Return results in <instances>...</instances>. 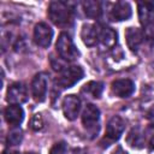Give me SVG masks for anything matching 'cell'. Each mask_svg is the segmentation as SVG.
I'll return each mask as SVG.
<instances>
[{"label":"cell","instance_id":"obj_13","mask_svg":"<svg viewBox=\"0 0 154 154\" xmlns=\"http://www.w3.org/2000/svg\"><path fill=\"white\" fill-rule=\"evenodd\" d=\"M125 38H126V43H128V47L136 52L140 46L142 45L143 40H144V34L142 31V29L140 28H134V26H130L126 29L125 31Z\"/></svg>","mask_w":154,"mask_h":154},{"label":"cell","instance_id":"obj_16","mask_svg":"<svg viewBox=\"0 0 154 154\" xmlns=\"http://www.w3.org/2000/svg\"><path fill=\"white\" fill-rule=\"evenodd\" d=\"M99 41L106 48H113L117 43V32L111 28L99 29Z\"/></svg>","mask_w":154,"mask_h":154},{"label":"cell","instance_id":"obj_6","mask_svg":"<svg viewBox=\"0 0 154 154\" xmlns=\"http://www.w3.org/2000/svg\"><path fill=\"white\" fill-rule=\"evenodd\" d=\"M47 87H48V76L45 72L37 73L32 82H31V93L32 97L36 102H42L47 95Z\"/></svg>","mask_w":154,"mask_h":154},{"label":"cell","instance_id":"obj_21","mask_svg":"<svg viewBox=\"0 0 154 154\" xmlns=\"http://www.w3.org/2000/svg\"><path fill=\"white\" fill-rule=\"evenodd\" d=\"M30 128L34 130V131H38L43 128V119H42V116L36 113L31 117L30 119Z\"/></svg>","mask_w":154,"mask_h":154},{"label":"cell","instance_id":"obj_17","mask_svg":"<svg viewBox=\"0 0 154 154\" xmlns=\"http://www.w3.org/2000/svg\"><path fill=\"white\" fill-rule=\"evenodd\" d=\"M102 90H103V84L101 82H95V81H91V82L84 84L82 88V93L93 99L100 97L102 94Z\"/></svg>","mask_w":154,"mask_h":154},{"label":"cell","instance_id":"obj_10","mask_svg":"<svg viewBox=\"0 0 154 154\" xmlns=\"http://www.w3.org/2000/svg\"><path fill=\"white\" fill-rule=\"evenodd\" d=\"M111 90L118 97H129L135 91V83L128 78L116 79L111 84Z\"/></svg>","mask_w":154,"mask_h":154},{"label":"cell","instance_id":"obj_24","mask_svg":"<svg viewBox=\"0 0 154 154\" xmlns=\"http://www.w3.org/2000/svg\"><path fill=\"white\" fill-rule=\"evenodd\" d=\"M72 154H87V152L84 149H82V148H75L72 150Z\"/></svg>","mask_w":154,"mask_h":154},{"label":"cell","instance_id":"obj_2","mask_svg":"<svg viewBox=\"0 0 154 154\" xmlns=\"http://www.w3.org/2000/svg\"><path fill=\"white\" fill-rule=\"evenodd\" d=\"M55 47H57L58 54L64 60L72 61L79 55V52H78L77 47L75 46L71 36L69 34H66V32H61L59 35Z\"/></svg>","mask_w":154,"mask_h":154},{"label":"cell","instance_id":"obj_26","mask_svg":"<svg viewBox=\"0 0 154 154\" xmlns=\"http://www.w3.org/2000/svg\"><path fill=\"white\" fill-rule=\"evenodd\" d=\"M24 154H37V153H32V152H29V153H24Z\"/></svg>","mask_w":154,"mask_h":154},{"label":"cell","instance_id":"obj_5","mask_svg":"<svg viewBox=\"0 0 154 154\" xmlns=\"http://www.w3.org/2000/svg\"><path fill=\"white\" fill-rule=\"evenodd\" d=\"M124 130H125V122L119 116L112 117L106 126V135H105V140H107L106 146H109V143L119 140Z\"/></svg>","mask_w":154,"mask_h":154},{"label":"cell","instance_id":"obj_11","mask_svg":"<svg viewBox=\"0 0 154 154\" xmlns=\"http://www.w3.org/2000/svg\"><path fill=\"white\" fill-rule=\"evenodd\" d=\"M138 18L143 26H150L154 23V2H138Z\"/></svg>","mask_w":154,"mask_h":154},{"label":"cell","instance_id":"obj_9","mask_svg":"<svg viewBox=\"0 0 154 154\" xmlns=\"http://www.w3.org/2000/svg\"><path fill=\"white\" fill-rule=\"evenodd\" d=\"M81 111V100L77 95L70 94L65 96L63 101V112L66 119L69 120H75Z\"/></svg>","mask_w":154,"mask_h":154},{"label":"cell","instance_id":"obj_4","mask_svg":"<svg viewBox=\"0 0 154 154\" xmlns=\"http://www.w3.org/2000/svg\"><path fill=\"white\" fill-rule=\"evenodd\" d=\"M99 120H100V111H99V108L93 103L87 105V107L84 108V111L82 113L83 126L90 134L95 135L99 131Z\"/></svg>","mask_w":154,"mask_h":154},{"label":"cell","instance_id":"obj_18","mask_svg":"<svg viewBox=\"0 0 154 154\" xmlns=\"http://www.w3.org/2000/svg\"><path fill=\"white\" fill-rule=\"evenodd\" d=\"M83 10L87 17L89 18H97L101 14V5L99 1L95 0H87L83 4Z\"/></svg>","mask_w":154,"mask_h":154},{"label":"cell","instance_id":"obj_20","mask_svg":"<svg viewBox=\"0 0 154 154\" xmlns=\"http://www.w3.org/2000/svg\"><path fill=\"white\" fill-rule=\"evenodd\" d=\"M22 138H23V134H22V130L20 129H13L8 132V136H7V143L10 146H17L22 142Z\"/></svg>","mask_w":154,"mask_h":154},{"label":"cell","instance_id":"obj_12","mask_svg":"<svg viewBox=\"0 0 154 154\" xmlns=\"http://www.w3.org/2000/svg\"><path fill=\"white\" fill-rule=\"evenodd\" d=\"M4 116H5V119H6L7 124L13 126V128H16L23 122L24 111L19 105H10V106H7L5 108Z\"/></svg>","mask_w":154,"mask_h":154},{"label":"cell","instance_id":"obj_1","mask_svg":"<svg viewBox=\"0 0 154 154\" xmlns=\"http://www.w3.org/2000/svg\"><path fill=\"white\" fill-rule=\"evenodd\" d=\"M48 17L57 25H66L72 19V10L66 2L52 1L48 7Z\"/></svg>","mask_w":154,"mask_h":154},{"label":"cell","instance_id":"obj_22","mask_svg":"<svg viewBox=\"0 0 154 154\" xmlns=\"http://www.w3.org/2000/svg\"><path fill=\"white\" fill-rule=\"evenodd\" d=\"M66 153H67V146L64 141L54 143V146L49 150V154H66Z\"/></svg>","mask_w":154,"mask_h":154},{"label":"cell","instance_id":"obj_25","mask_svg":"<svg viewBox=\"0 0 154 154\" xmlns=\"http://www.w3.org/2000/svg\"><path fill=\"white\" fill-rule=\"evenodd\" d=\"M150 147H152V149H154V136L150 138Z\"/></svg>","mask_w":154,"mask_h":154},{"label":"cell","instance_id":"obj_7","mask_svg":"<svg viewBox=\"0 0 154 154\" xmlns=\"http://www.w3.org/2000/svg\"><path fill=\"white\" fill-rule=\"evenodd\" d=\"M52 38H53V30L48 24H46L43 22H40L35 25V28H34V41L37 46H40L42 48H46L51 45Z\"/></svg>","mask_w":154,"mask_h":154},{"label":"cell","instance_id":"obj_3","mask_svg":"<svg viewBox=\"0 0 154 154\" xmlns=\"http://www.w3.org/2000/svg\"><path fill=\"white\" fill-rule=\"evenodd\" d=\"M83 76H84V71L81 66L71 65V66H67L64 70H61L60 76L57 78V83L63 89L71 88L78 81H81L83 78Z\"/></svg>","mask_w":154,"mask_h":154},{"label":"cell","instance_id":"obj_14","mask_svg":"<svg viewBox=\"0 0 154 154\" xmlns=\"http://www.w3.org/2000/svg\"><path fill=\"white\" fill-rule=\"evenodd\" d=\"M131 6L126 1H118L113 5L111 10V18L113 20L120 22V20H126L131 17Z\"/></svg>","mask_w":154,"mask_h":154},{"label":"cell","instance_id":"obj_15","mask_svg":"<svg viewBox=\"0 0 154 154\" xmlns=\"http://www.w3.org/2000/svg\"><path fill=\"white\" fill-rule=\"evenodd\" d=\"M81 38L84 45L91 47L99 41V29L93 24H84L81 30Z\"/></svg>","mask_w":154,"mask_h":154},{"label":"cell","instance_id":"obj_19","mask_svg":"<svg viewBox=\"0 0 154 154\" xmlns=\"http://www.w3.org/2000/svg\"><path fill=\"white\" fill-rule=\"evenodd\" d=\"M128 142H129V144L131 146V147H142V144H143V138H142V135L138 132V130L137 129H134L130 134H129V136H128Z\"/></svg>","mask_w":154,"mask_h":154},{"label":"cell","instance_id":"obj_23","mask_svg":"<svg viewBox=\"0 0 154 154\" xmlns=\"http://www.w3.org/2000/svg\"><path fill=\"white\" fill-rule=\"evenodd\" d=\"M111 154H128V153H126V152H125L120 146H118V147H117V148H116Z\"/></svg>","mask_w":154,"mask_h":154},{"label":"cell","instance_id":"obj_8","mask_svg":"<svg viewBox=\"0 0 154 154\" xmlns=\"http://www.w3.org/2000/svg\"><path fill=\"white\" fill-rule=\"evenodd\" d=\"M6 100L11 105H20L25 102L28 100V93H26V88L24 87V84L19 82L12 83L7 89Z\"/></svg>","mask_w":154,"mask_h":154}]
</instances>
